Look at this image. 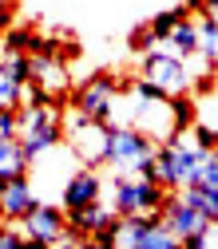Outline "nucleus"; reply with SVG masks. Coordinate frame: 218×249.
Instances as JSON below:
<instances>
[{
	"mask_svg": "<svg viewBox=\"0 0 218 249\" xmlns=\"http://www.w3.org/2000/svg\"><path fill=\"white\" fill-rule=\"evenodd\" d=\"M32 83H40L48 95H56V91L68 87V71L52 52H40V55H32Z\"/></svg>",
	"mask_w": 218,
	"mask_h": 249,
	"instance_id": "12",
	"label": "nucleus"
},
{
	"mask_svg": "<svg viewBox=\"0 0 218 249\" xmlns=\"http://www.w3.org/2000/svg\"><path fill=\"white\" fill-rule=\"evenodd\" d=\"M28 166H32V159H28L24 142L20 139H0V182L28 174Z\"/></svg>",
	"mask_w": 218,
	"mask_h": 249,
	"instance_id": "13",
	"label": "nucleus"
},
{
	"mask_svg": "<svg viewBox=\"0 0 218 249\" xmlns=\"http://www.w3.org/2000/svg\"><path fill=\"white\" fill-rule=\"evenodd\" d=\"M115 95H119V83L111 79V75H91L87 83H79V91H76V111H83V115H91V119H111V107H115Z\"/></svg>",
	"mask_w": 218,
	"mask_h": 249,
	"instance_id": "8",
	"label": "nucleus"
},
{
	"mask_svg": "<svg viewBox=\"0 0 218 249\" xmlns=\"http://www.w3.org/2000/svg\"><path fill=\"white\" fill-rule=\"evenodd\" d=\"M107 135H111V123L103 119H91L76 107L64 115V142L83 166H107Z\"/></svg>",
	"mask_w": 218,
	"mask_h": 249,
	"instance_id": "3",
	"label": "nucleus"
},
{
	"mask_svg": "<svg viewBox=\"0 0 218 249\" xmlns=\"http://www.w3.org/2000/svg\"><path fill=\"white\" fill-rule=\"evenodd\" d=\"M167 186L159 178H143V174H111V210L119 217L127 213H155L167 206Z\"/></svg>",
	"mask_w": 218,
	"mask_h": 249,
	"instance_id": "4",
	"label": "nucleus"
},
{
	"mask_svg": "<svg viewBox=\"0 0 218 249\" xmlns=\"http://www.w3.org/2000/svg\"><path fill=\"white\" fill-rule=\"evenodd\" d=\"M186 186H210V190H218V146H206L198 154V162H195V174Z\"/></svg>",
	"mask_w": 218,
	"mask_h": 249,
	"instance_id": "15",
	"label": "nucleus"
},
{
	"mask_svg": "<svg viewBox=\"0 0 218 249\" xmlns=\"http://www.w3.org/2000/svg\"><path fill=\"white\" fill-rule=\"evenodd\" d=\"M4 52H32V44H36V36L28 32V28H12V32H4Z\"/></svg>",
	"mask_w": 218,
	"mask_h": 249,
	"instance_id": "20",
	"label": "nucleus"
},
{
	"mask_svg": "<svg viewBox=\"0 0 218 249\" xmlns=\"http://www.w3.org/2000/svg\"><path fill=\"white\" fill-rule=\"evenodd\" d=\"M96 198H103V178H99L96 166H83L79 162L68 174V182H64V210H79V206L96 202Z\"/></svg>",
	"mask_w": 218,
	"mask_h": 249,
	"instance_id": "10",
	"label": "nucleus"
},
{
	"mask_svg": "<svg viewBox=\"0 0 218 249\" xmlns=\"http://www.w3.org/2000/svg\"><path fill=\"white\" fill-rule=\"evenodd\" d=\"M20 230L28 237V245H52V241H72L68 233V213L52 206V202H36L20 217Z\"/></svg>",
	"mask_w": 218,
	"mask_h": 249,
	"instance_id": "7",
	"label": "nucleus"
},
{
	"mask_svg": "<svg viewBox=\"0 0 218 249\" xmlns=\"http://www.w3.org/2000/svg\"><path fill=\"white\" fill-rule=\"evenodd\" d=\"M24 79H16L4 64H0V107H20L24 103Z\"/></svg>",
	"mask_w": 218,
	"mask_h": 249,
	"instance_id": "18",
	"label": "nucleus"
},
{
	"mask_svg": "<svg viewBox=\"0 0 218 249\" xmlns=\"http://www.w3.org/2000/svg\"><path fill=\"white\" fill-rule=\"evenodd\" d=\"M178 198L198 206L210 222H218V190H210V186H178Z\"/></svg>",
	"mask_w": 218,
	"mask_h": 249,
	"instance_id": "16",
	"label": "nucleus"
},
{
	"mask_svg": "<svg viewBox=\"0 0 218 249\" xmlns=\"http://www.w3.org/2000/svg\"><path fill=\"white\" fill-rule=\"evenodd\" d=\"M36 202H40V198H36V186H32L28 174L0 182V222H16V226H20V217L32 210Z\"/></svg>",
	"mask_w": 218,
	"mask_h": 249,
	"instance_id": "9",
	"label": "nucleus"
},
{
	"mask_svg": "<svg viewBox=\"0 0 218 249\" xmlns=\"http://www.w3.org/2000/svg\"><path fill=\"white\" fill-rule=\"evenodd\" d=\"M163 48L175 52V55H182V59L198 55V28H195V20H191V16H182V20L171 28V36L163 40Z\"/></svg>",
	"mask_w": 218,
	"mask_h": 249,
	"instance_id": "14",
	"label": "nucleus"
},
{
	"mask_svg": "<svg viewBox=\"0 0 218 249\" xmlns=\"http://www.w3.org/2000/svg\"><path fill=\"white\" fill-rule=\"evenodd\" d=\"M195 135H198V142L202 146H218V87L214 91H206L202 87V95H198V103H195Z\"/></svg>",
	"mask_w": 218,
	"mask_h": 249,
	"instance_id": "11",
	"label": "nucleus"
},
{
	"mask_svg": "<svg viewBox=\"0 0 218 249\" xmlns=\"http://www.w3.org/2000/svg\"><path fill=\"white\" fill-rule=\"evenodd\" d=\"M195 59V55H191ZM191 59H182V55H175V52H167L163 44L159 48H151V52H143V68H139V79H147V83H155L159 91H167V95H186L191 91Z\"/></svg>",
	"mask_w": 218,
	"mask_h": 249,
	"instance_id": "6",
	"label": "nucleus"
},
{
	"mask_svg": "<svg viewBox=\"0 0 218 249\" xmlns=\"http://www.w3.org/2000/svg\"><path fill=\"white\" fill-rule=\"evenodd\" d=\"M202 150H206V146L198 142L195 127H186V131L171 135L167 142H159V146H155V174H159V182L167 186V190L186 186V182H191V174H195V162H198Z\"/></svg>",
	"mask_w": 218,
	"mask_h": 249,
	"instance_id": "2",
	"label": "nucleus"
},
{
	"mask_svg": "<svg viewBox=\"0 0 218 249\" xmlns=\"http://www.w3.org/2000/svg\"><path fill=\"white\" fill-rule=\"evenodd\" d=\"M155 139H147L139 127H127V123H111L107 135V166L111 174H143V178H159L155 174Z\"/></svg>",
	"mask_w": 218,
	"mask_h": 249,
	"instance_id": "1",
	"label": "nucleus"
},
{
	"mask_svg": "<svg viewBox=\"0 0 218 249\" xmlns=\"http://www.w3.org/2000/svg\"><path fill=\"white\" fill-rule=\"evenodd\" d=\"M115 245H123V249H175L182 241L163 222V210H155V213L115 217Z\"/></svg>",
	"mask_w": 218,
	"mask_h": 249,
	"instance_id": "5",
	"label": "nucleus"
},
{
	"mask_svg": "<svg viewBox=\"0 0 218 249\" xmlns=\"http://www.w3.org/2000/svg\"><path fill=\"white\" fill-rule=\"evenodd\" d=\"M195 28H198V55L206 59V64L218 68V24L202 12V16L195 20Z\"/></svg>",
	"mask_w": 218,
	"mask_h": 249,
	"instance_id": "17",
	"label": "nucleus"
},
{
	"mask_svg": "<svg viewBox=\"0 0 218 249\" xmlns=\"http://www.w3.org/2000/svg\"><path fill=\"white\" fill-rule=\"evenodd\" d=\"M214 87H218V75H214Z\"/></svg>",
	"mask_w": 218,
	"mask_h": 249,
	"instance_id": "21",
	"label": "nucleus"
},
{
	"mask_svg": "<svg viewBox=\"0 0 218 249\" xmlns=\"http://www.w3.org/2000/svg\"><path fill=\"white\" fill-rule=\"evenodd\" d=\"M182 16H186V8H167V12H159V16H155V20L147 24V28H151V32L159 36V44H163V40L171 36V28H175V24L182 20Z\"/></svg>",
	"mask_w": 218,
	"mask_h": 249,
	"instance_id": "19",
	"label": "nucleus"
}]
</instances>
